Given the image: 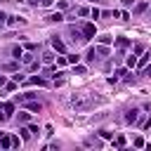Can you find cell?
I'll use <instances>...</instances> for the list:
<instances>
[{
	"mask_svg": "<svg viewBox=\"0 0 151 151\" xmlns=\"http://www.w3.org/2000/svg\"><path fill=\"white\" fill-rule=\"evenodd\" d=\"M54 61H57V54H54V52H42L40 64H54Z\"/></svg>",
	"mask_w": 151,
	"mask_h": 151,
	"instance_id": "13",
	"label": "cell"
},
{
	"mask_svg": "<svg viewBox=\"0 0 151 151\" xmlns=\"http://www.w3.org/2000/svg\"><path fill=\"white\" fill-rule=\"evenodd\" d=\"M113 42H116V45H118L120 50H125V47H130V45H132V42H130V40L125 38V35H120V38H113Z\"/></svg>",
	"mask_w": 151,
	"mask_h": 151,
	"instance_id": "15",
	"label": "cell"
},
{
	"mask_svg": "<svg viewBox=\"0 0 151 151\" xmlns=\"http://www.w3.org/2000/svg\"><path fill=\"white\" fill-rule=\"evenodd\" d=\"M76 73H78V76H83V73H85V66H80V64H76Z\"/></svg>",
	"mask_w": 151,
	"mask_h": 151,
	"instance_id": "40",
	"label": "cell"
},
{
	"mask_svg": "<svg viewBox=\"0 0 151 151\" xmlns=\"http://www.w3.org/2000/svg\"><path fill=\"white\" fill-rule=\"evenodd\" d=\"M24 106H26V111H31V113H40L42 111V104L38 101V99H28V101H21Z\"/></svg>",
	"mask_w": 151,
	"mask_h": 151,
	"instance_id": "5",
	"label": "cell"
},
{
	"mask_svg": "<svg viewBox=\"0 0 151 151\" xmlns=\"http://www.w3.org/2000/svg\"><path fill=\"white\" fill-rule=\"evenodd\" d=\"M76 14H78V17H87V14H90V9H87V7H78V12H76Z\"/></svg>",
	"mask_w": 151,
	"mask_h": 151,
	"instance_id": "33",
	"label": "cell"
},
{
	"mask_svg": "<svg viewBox=\"0 0 151 151\" xmlns=\"http://www.w3.org/2000/svg\"><path fill=\"white\" fill-rule=\"evenodd\" d=\"M120 2H123V7H132L137 0H120Z\"/></svg>",
	"mask_w": 151,
	"mask_h": 151,
	"instance_id": "41",
	"label": "cell"
},
{
	"mask_svg": "<svg viewBox=\"0 0 151 151\" xmlns=\"http://www.w3.org/2000/svg\"><path fill=\"white\" fill-rule=\"evenodd\" d=\"M85 144H87V146H101V142H99V139H94V137L85 139Z\"/></svg>",
	"mask_w": 151,
	"mask_h": 151,
	"instance_id": "30",
	"label": "cell"
},
{
	"mask_svg": "<svg viewBox=\"0 0 151 151\" xmlns=\"http://www.w3.org/2000/svg\"><path fill=\"white\" fill-rule=\"evenodd\" d=\"M149 127H151V125H149Z\"/></svg>",
	"mask_w": 151,
	"mask_h": 151,
	"instance_id": "48",
	"label": "cell"
},
{
	"mask_svg": "<svg viewBox=\"0 0 151 151\" xmlns=\"http://www.w3.org/2000/svg\"><path fill=\"white\" fill-rule=\"evenodd\" d=\"M92 2H97V0H92Z\"/></svg>",
	"mask_w": 151,
	"mask_h": 151,
	"instance_id": "47",
	"label": "cell"
},
{
	"mask_svg": "<svg viewBox=\"0 0 151 151\" xmlns=\"http://www.w3.org/2000/svg\"><path fill=\"white\" fill-rule=\"evenodd\" d=\"M85 59H87V61H94V59H99V57H97V50H94V47H90V50H87V54H85Z\"/></svg>",
	"mask_w": 151,
	"mask_h": 151,
	"instance_id": "24",
	"label": "cell"
},
{
	"mask_svg": "<svg viewBox=\"0 0 151 151\" xmlns=\"http://www.w3.org/2000/svg\"><path fill=\"white\" fill-rule=\"evenodd\" d=\"M19 66H21V61H19V59H12V61H5L0 68H2V71H9V73H14V71H19Z\"/></svg>",
	"mask_w": 151,
	"mask_h": 151,
	"instance_id": "7",
	"label": "cell"
},
{
	"mask_svg": "<svg viewBox=\"0 0 151 151\" xmlns=\"http://www.w3.org/2000/svg\"><path fill=\"white\" fill-rule=\"evenodd\" d=\"M7 26H24L26 24V19L24 17H19V14H12V17H7V21H5Z\"/></svg>",
	"mask_w": 151,
	"mask_h": 151,
	"instance_id": "8",
	"label": "cell"
},
{
	"mask_svg": "<svg viewBox=\"0 0 151 151\" xmlns=\"http://www.w3.org/2000/svg\"><path fill=\"white\" fill-rule=\"evenodd\" d=\"M97 57H109V45H99L97 47Z\"/></svg>",
	"mask_w": 151,
	"mask_h": 151,
	"instance_id": "23",
	"label": "cell"
},
{
	"mask_svg": "<svg viewBox=\"0 0 151 151\" xmlns=\"http://www.w3.org/2000/svg\"><path fill=\"white\" fill-rule=\"evenodd\" d=\"M134 146H137V149H142V146H146V144H144V139H142V137H134Z\"/></svg>",
	"mask_w": 151,
	"mask_h": 151,
	"instance_id": "37",
	"label": "cell"
},
{
	"mask_svg": "<svg viewBox=\"0 0 151 151\" xmlns=\"http://www.w3.org/2000/svg\"><path fill=\"white\" fill-rule=\"evenodd\" d=\"M24 47H26V50H28V52H33V50H35V42H26V45H24Z\"/></svg>",
	"mask_w": 151,
	"mask_h": 151,
	"instance_id": "42",
	"label": "cell"
},
{
	"mask_svg": "<svg viewBox=\"0 0 151 151\" xmlns=\"http://www.w3.org/2000/svg\"><path fill=\"white\" fill-rule=\"evenodd\" d=\"M99 134H101L104 139H111V137H113V132H109V130H99Z\"/></svg>",
	"mask_w": 151,
	"mask_h": 151,
	"instance_id": "36",
	"label": "cell"
},
{
	"mask_svg": "<svg viewBox=\"0 0 151 151\" xmlns=\"http://www.w3.org/2000/svg\"><path fill=\"white\" fill-rule=\"evenodd\" d=\"M68 35H71V40H73V42H85L83 31H80V28H76V26H68Z\"/></svg>",
	"mask_w": 151,
	"mask_h": 151,
	"instance_id": "6",
	"label": "cell"
},
{
	"mask_svg": "<svg viewBox=\"0 0 151 151\" xmlns=\"http://www.w3.org/2000/svg\"><path fill=\"white\" fill-rule=\"evenodd\" d=\"M5 85H7V78H5V76H0V87H5Z\"/></svg>",
	"mask_w": 151,
	"mask_h": 151,
	"instance_id": "44",
	"label": "cell"
},
{
	"mask_svg": "<svg viewBox=\"0 0 151 151\" xmlns=\"http://www.w3.org/2000/svg\"><path fill=\"white\" fill-rule=\"evenodd\" d=\"M17 123H19V125H28V123H31V111H19Z\"/></svg>",
	"mask_w": 151,
	"mask_h": 151,
	"instance_id": "12",
	"label": "cell"
},
{
	"mask_svg": "<svg viewBox=\"0 0 151 151\" xmlns=\"http://www.w3.org/2000/svg\"><path fill=\"white\" fill-rule=\"evenodd\" d=\"M66 61H68V64H73V66H76V64H78V61H80V57H78V54H66Z\"/></svg>",
	"mask_w": 151,
	"mask_h": 151,
	"instance_id": "28",
	"label": "cell"
},
{
	"mask_svg": "<svg viewBox=\"0 0 151 151\" xmlns=\"http://www.w3.org/2000/svg\"><path fill=\"white\" fill-rule=\"evenodd\" d=\"M57 7H59V9H66V7H68V0H59Z\"/></svg>",
	"mask_w": 151,
	"mask_h": 151,
	"instance_id": "38",
	"label": "cell"
},
{
	"mask_svg": "<svg viewBox=\"0 0 151 151\" xmlns=\"http://www.w3.org/2000/svg\"><path fill=\"white\" fill-rule=\"evenodd\" d=\"M45 19H47V21H52V24H59V21L64 19V14H61V12H52V14H47Z\"/></svg>",
	"mask_w": 151,
	"mask_h": 151,
	"instance_id": "16",
	"label": "cell"
},
{
	"mask_svg": "<svg viewBox=\"0 0 151 151\" xmlns=\"http://www.w3.org/2000/svg\"><path fill=\"white\" fill-rule=\"evenodd\" d=\"M139 113H142V111H139L137 106L127 109V111H125V123H127V125H137V123H139Z\"/></svg>",
	"mask_w": 151,
	"mask_h": 151,
	"instance_id": "3",
	"label": "cell"
},
{
	"mask_svg": "<svg viewBox=\"0 0 151 151\" xmlns=\"http://www.w3.org/2000/svg\"><path fill=\"white\" fill-rule=\"evenodd\" d=\"M97 101H99V99H97L94 94H90V92H78V94L71 97V104H73L78 111H87V109H92Z\"/></svg>",
	"mask_w": 151,
	"mask_h": 151,
	"instance_id": "1",
	"label": "cell"
},
{
	"mask_svg": "<svg viewBox=\"0 0 151 151\" xmlns=\"http://www.w3.org/2000/svg\"><path fill=\"white\" fill-rule=\"evenodd\" d=\"M94 38H97L99 45H111L113 42V35H109V33H101V35H94Z\"/></svg>",
	"mask_w": 151,
	"mask_h": 151,
	"instance_id": "14",
	"label": "cell"
},
{
	"mask_svg": "<svg viewBox=\"0 0 151 151\" xmlns=\"http://www.w3.org/2000/svg\"><path fill=\"white\" fill-rule=\"evenodd\" d=\"M0 137H2V132H0Z\"/></svg>",
	"mask_w": 151,
	"mask_h": 151,
	"instance_id": "46",
	"label": "cell"
},
{
	"mask_svg": "<svg viewBox=\"0 0 151 151\" xmlns=\"http://www.w3.org/2000/svg\"><path fill=\"white\" fill-rule=\"evenodd\" d=\"M90 17H92V19L97 21V19L101 17V9H97V7H92V9H90Z\"/></svg>",
	"mask_w": 151,
	"mask_h": 151,
	"instance_id": "29",
	"label": "cell"
},
{
	"mask_svg": "<svg viewBox=\"0 0 151 151\" xmlns=\"http://www.w3.org/2000/svg\"><path fill=\"white\" fill-rule=\"evenodd\" d=\"M9 52H12V57H14V59H21V54H24V47H21V45H14Z\"/></svg>",
	"mask_w": 151,
	"mask_h": 151,
	"instance_id": "20",
	"label": "cell"
},
{
	"mask_svg": "<svg viewBox=\"0 0 151 151\" xmlns=\"http://www.w3.org/2000/svg\"><path fill=\"white\" fill-rule=\"evenodd\" d=\"M28 99H38V94H35V92H24V94H19V97H17V101H19V104H21V101H28Z\"/></svg>",
	"mask_w": 151,
	"mask_h": 151,
	"instance_id": "18",
	"label": "cell"
},
{
	"mask_svg": "<svg viewBox=\"0 0 151 151\" xmlns=\"http://www.w3.org/2000/svg\"><path fill=\"white\" fill-rule=\"evenodd\" d=\"M14 113V101H2L0 104V123H7Z\"/></svg>",
	"mask_w": 151,
	"mask_h": 151,
	"instance_id": "2",
	"label": "cell"
},
{
	"mask_svg": "<svg viewBox=\"0 0 151 151\" xmlns=\"http://www.w3.org/2000/svg\"><path fill=\"white\" fill-rule=\"evenodd\" d=\"M0 146H2V149H12V146H9V134H2V137H0Z\"/></svg>",
	"mask_w": 151,
	"mask_h": 151,
	"instance_id": "27",
	"label": "cell"
},
{
	"mask_svg": "<svg viewBox=\"0 0 151 151\" xmlns=\"http://www.w3.org/2000/svg\"><path fill=\"white\" fill-rule=\"evenodd\" d=\"M149 61H151V52H142V54H139V59H137V68L142 71Z\"/></svg>",
	"mask_w": 151,
	"mask_h": 151,
	"instance_id": "10",
	"label": "cell"
},
{
	"mask_svg": "<svg viewBox=\"0 0 151 151\" xmlns=\"http://www.w3.org/2000/svg\"><path fill=\"white\" fill-rule=\"evenodd\" d=\"M26 83H28V85H40V87H42V85H47V80H45V78H40V76H33V78H28Z\"/></svg>",
	"mask_w": 151,
	"mask_h": 151,
	"instance_id": "17",
	"label": "cell"
},
{
	"mask_svg": "<svg viewBox=\"0 0 151 151\" xmlns=\"http://www.w3.org/2000/svg\"><path fill=\"white\" fill-rule=\"evenodd\" d=\"M33 59H35V57H33V54H31V52H24V54H21V59H19V61H21V64H26V66H28V64H31V61H33Z\"/></svg>",
	"mask_w": 151,
	"mask_h": 151,
	"instance_id": "22",
	"label": "cell"
},
{
	"mask_svg": "<svg viewBox=\"0 0 151 151\" xmlns=\"http://www.w3.org/2000/svg\"><path fill=\"white\" fill-rule=\"evenodd\" d=\"M68 61H66V57H57V66H66Z\"/></svg>",
	"mask_w": 151,
	"mask_h": 151,
	"instance_id": "39",
	"label": "cell"
},
{
	"mask_svg": "<svg viewBox=\"0 0 151 151\" xmlns=\"http://www.w3.org/2000/svg\"><path fill=\"white\" fill-rule=\"evenodd\" d=\"M146 9H149V2H146V0H139V2H134V9H132V12L139 17V14H144Z\"/></svg>",
	"mask_w": 151,
	"mask_h": 151,
	"instance_id": "11",
	"label": "cell"
},
{
	"mask_svg": "<svg viewBox=\"0 0 151 151\" xmlns=\"http://www.w3.org/2000/svg\"><path fill=\"white\" fill-rule=\"evenodd\" d=\"M52 50H54V52H59V54H64V52H66V45H64V40L54 35V38H52Z\"/></svg>",
	"mask_w": 151,
	"mask_h": 151,
	"instance_id": "9",
	"label": "cell"
},
{
	"mask_svg": "<svg viewBox=\"0 0 151 151\" xmlns=\"http://www.w3.org/2000/svg\"><path fill=\"white\" fill-rule=\"evenodd\" d=\"M19 137H21V142H28L33 134H31V130H28V127H19Z\"/></svg>",
	"mask_w": 151,
	"mask_h": 151,
	"instance_id": "19",
	"label": "cell"
},
{
	"mask_svg": "<svg viewBox=\"0 0 151 151\" xmlns=\"http://www.w3.org/2000/svg\"><path fill=\"white\" fill-rule=\"evenodd\" d=\"M123 76H125V78H123L125 83H134V73H132V71H130V73H123Z\"/></svg>",
	"mask_w": 151,
	"mask_h": 151,
	"instance_id": "34",
	"label": "cell"
},
{
	"mask_svg": "<svg viewBox=\"0 0 151 151\" xmlns=\"http://www.w3.org/2000/svg\"><path fill=\"white\" fill-rule=\"evenodd\" d=\"M139 73H142L144 78H151V64H146V66H144V68H142Z\"/></svg>",
	"mask_w": 151,
	"mask_h": 151,
	"instance_id": "31",
	"label": "cell"
},
{
	"mask_svg": "<svg viewBox=\"0 0 151 151\" xmlns=\"http://www.w3.org/2000/svg\"><path fill=\"white\" fill-rule=\"evenodd\" d=\"M38 68H40V61H38V59H33V61L28 64V71H38Z\"/></svg>",
	"mask_w": 151,
	"mask_h": 151,
	"instance_id": "32",
	"label": "cell"
},
{
	"mask_svg": "<svg viewBox=\"0 0 151 151\" xmlns=\"http://www.w3.org/2000/svg\"><path fill=\"white\" fill-rule=\"evenodd\" d=\"M9 146H12V149H19V146H21V137L9 134Z\"/></svg>",
	"mask_w": 151,
	"mask_h": 151,
	"instance_id": "21",
	"label": "cell"
},
{
	"mask_svg": "<svg viewBox=\"0 0 151 151\" xmlns=\"http://www.w3.org/2000/svg\"><path fill=\"white\" fill-rule=\"evenodd\" d=\"M28 130H31V134H38L40 130H38V125H28Z\"/></svg>",
	"mask_w": 151,
	"mask_h": 151,
	"instance_id": "43",
	"label": "cell"
},
{
	"mask_svg": "<svg viewBox=\"0 0 151 151\" xmlns=\"http://www.w3.org/2000/svg\"><path fill=\"white\" fill-rule=\"evenodd\" d=\"M134 66H137V54L132 52V54L127 57V68H134Z\"/></svg>",
	"mask_w": 151,
	"mask_h": 151,
	"instance_id": "26",
	"label": "cell"
},
{
	"mask_svg": "<svg viewBox=\"0 0 151 151\" xmlns=\"http://www.w3.org/2000/svg\"><path fill=\"white\" fill-rule=\"evenodd\" d=\"M80 31H83V38H85V42H87V40H92V38L97 35V28H94V24H83V28H80Z\"/></svg>",
	"mask_w": 151,
	"mask_h": 151,
	"instance_id": "4",
	"label": "cell"
},
{
	"mask_svg": "<svg viewBox=\"0 0 151 151\" xmlns=\"http://www.w3.org/2000/svg\"><path fill=\"white\" fill-rule=\"evenodd\" d=\"M149 19H151V5H149Z\"/></svg>",
	"mask_w": 151,
	"mask_h": 151,
	"instance_id": "45",
	"label": "cell"
},
{
	"mask_svg": "<svg viewBox=\"0 0 151 151\" xmlns=\"http://www.w3.org/2000/svg\"><path fill=\"white\" fill-rule=\"evenodd\" d=\"M113 146H116V149H123V146H125V137H123V134H118V137L113 139Z\"/></svg>",
	"mask_w": 151,
	"mask_h": 151,
	"instance_id": "25",
	"label": "cell"
},
{
	"mask_svg": "<svg viewBox=\"0 0 151 151\" xmlns=\"http://www.w3.org/2000/svg\"><path fill=\"white\" fill-rule=\"evenodd\" d=\"M132 52H134V54H137V57H139V54H142V52H144V45H134V47H132Z\"/></svg>",
	"mask_w": 151,
	"mask_h": 151,
	"instance_id": "35",
	"label": "cell"
}]
</instances>
